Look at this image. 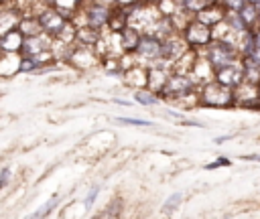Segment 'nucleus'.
Listing matches in <instances>:
<instances>
[{"instance_id":"f257e3e1","label":"nucleus","mask_w":260,"mask_h":219,"mask_svg":"<svg viewBox=\"0 0 260 219\" xmlns=\"http://www.w3.org/2000/svg\"><path fill=\"white\" fill-rule=\"evenodd\" d=\"M197 95H199V105H207V107H232V105H236L234 89L215 81V79L199 85Z\"/></svg>"},{"instance_id":"f03ea898","label":"nucleus","mask_w":260,"mask_h":219,"mask_svg":"<svg viewBox=\"0 0 260 219\" xmlns=\"http://www.w3.org/2000/svg\"><path fill=\"white\" fill-rule=\"evenodd\" d=\"M199 53L211 63L213 69L232 65V63H236V61L242 59L238 47L234 43H230V41H223V39H211V43L203 51H199Z\"/></svg>"},{"instance_id":"7ed1b4c3","label":"nucleus","mask_w":260,"mask_h":219,"mask_svg":"<svg viewBox=\"0 0 260 219\" xmlns=\"http://www.w3.org/2000/svg\"><path fill=\"white\" fill-rule=\"evenodd\" d=\"M181 34H183V39L187 41V45H189L191 49H195V51H203V49L211 43V39H213L211 26L205 24V22H201V20L195 18V16L181 28Z\"/></svg>"},{"instance_id":"20e7f679","label":"nucleus","mask_w":260,"mask_h":219,"mask_svg":"<svg viewBox=\"0 0 260 219\" xmlns=\"http://www.w3.org/2000/svg\"><path fill=\"white\" fill-rule=\"evenodd\" d=\"M81 12L85 16V24L95 28V30H104L108 28V22H110V16H112V4H106L102 0H91V2H83L81 6Z\"/></svg>"},{"instance_id":"39448f33","label":"nucleus","mask_w":260,"mask_h":219,"mask_svg":"<svg viewBox=\"0 0 260 219\" xmlns=\"http://www.w3.org/2000/svg\"><path fill=\"white\" fill-rule=\"evenodd\" d=\"M65 61H69L75 69H91L102 61V55L98 53L95 47L73 43L69 53H67V57H65Z\"/></svg>"},{"instance_id":"423d86ee","label":"nucleus","mask_w":260,"mask_h":219,"mask_svg":"<svg viewBox=\"0 0 260 219\" xmlns=\"http://www.w3.org/2000/svg\"><path fill=\"white\" fill-rule=\"evenodd\" d=\"M134 55H136L138 63H142V61H152L154 63L162 55V39H158L154 32H142L140 34V43H138Z\"/></svg>"},{"instance_id":"0eeeda50","label":"nucleus","mask_w":260,"mask_h":219,"mask_svg":"<svg viewBox=\"0 0 260 219\" xmlns=\"http://www.w3.org/2000/svg\"><path fill=\"white\" fill-rule=\"evenodd\" d=\"M41 20V26H43V32L51 34V36H57L61 32V28L65 26V22L69 20L57 6H43L39 12H35Z\"/></svg>"},{"instance_id":"6e6552de","label":"nucleus","mask_w":260,"mask_h":219,"mask_svg":"<svg viewBox=\"0 0 260 219\" xmlns=\"http://www.w3.org/2000/svg\"><path fill=\"white\" fill-rule=\"evenodd\" d=\"M234 99L240 107H260V85L242 81L238 87H234Z\"/></svg>"},{"instance_id":"1a4fd4ad","label":"nucleus","mask_w":260,"mask_h":219,"mask_svg":"<svg viewBox=\"0 0 260 219\" xmlns=\"http://www.w3.org/2000/svg\"><path fill=\"white\" fill-rule=\"evenodd\" d=\"M189 49H191V47L187 45V41L183 39V34H181V32H175V34L162 39V55H160V57H162L165 61H169V63L175 65V61H177L179 57H183Z\"/></svg>"},{"instance_id":"9d476101","label":"nucleus","mask_w":260,"mask_h":219,"mask_svg":"<svg viewBox=\"0 0 260 219\" xmlns=\"http://www.w3.org/2000/svg\"><path fill=\"white\" fill-rule=\"evenodd\" d=\"M215 81L228 85V87H238L242 81H244V67H242V59L232 63V65H225V67H219L215 69V75H213Z\"/></svg>"},{"instance_id":"9b49d317","label":"nucleus","mask_w":260,"mask_h":219,"mask_svg":"<svg viewBox=\"0 0 260 219\" xmlns=\"http://www.w3.org/2000/svg\"><path fill=\"white\" fill-rule=\"evenodd\" d=\"M51 45H53V36L47 34V32H39V34H32V36H24L20 53L22 55H30V57L32 55H41V53L51 51Z\"/></svg>"},{"instance_id":"f8f14e48","label":"nucleus","mask_w":260,"mask_h":219,"mask_svg":"<svg viewBox=\"0 0 260 219\" xmlns=\"http://www.w3.org/2000/svg\"><path fill=\"white\" fill-rule=\"evenodd\" d=\"M122 79L128 87H148V67H144L142 63H134L128 69H124Z\"/></svg>"},{"instance_id":"ddd939ff","label":"nucleus","mask_w":260,"mask_h":219,"mask_svg":"<svg viewBox=\"0 0 260 219\" xmlns=\"http://www.w3.org/2000/svg\"><path fill=\"white\" fill-rule=\"evenodd\" d=\"M225 14H228L225 6H223L221 2H213V4L203 6V8L195 14V18H199L201 22H205V24H209V26H215L217 22H221V20L225 18Z\"/></svg>"},{"instance_id":"4468645a","label":"nucleus","mask_w":260,"mask_h":219,"mask_svg":"<svg viewBox=\"0 0 260 219\" xmlns=\"http://www.w3.org/2000/svg\"><path fill=\"white\" fill-rule=\"evenodd\" d=\"M24 34L18 28H12L4 34H0V53H20Z\"/></svg>"},{"instance_id":"2eb2a0df","label":"nucleus","mask_w":260,"mask_h":219,"mask_svg":"<svg viewBox=\"0 0 260 219\" xmlns=\"http://www.w3.org/2000/svg\"><path fill=\"white\" fill-rule=\"evenodd\" d=\"M22 18V12L18 8H8V6H2L0 8V34L12 30V28H18V22Z\"/></svg>"},{"instance_id":"dca6fc26","label":"nucleus","mask_w":260,"mask_h":219,"mask_svg":"<svg viewBox=\"0 0 260 219\" xmlns=\"http://www.w3.org/2000/svg\"><path fill=\"white\" fill-rule=\"evenodd\" d=\"M140 34H142V30H138L132 24H128V26H124L120 30V43H122L124 53H134L136 51V47L140 43Z\"/></svg>"},{"instance_id":"f3484780","label":"nucleus","mask_w":260,"mask_h":219,"mask_svg":"<svg viewBox=\"0 0 260 219\" xmlns=\"http://www.w3.org/2000/svg\"><path fill=\"white\" fill-rule=\"evenodd\" d=\"M18 30L24 34V36H32V34H39V32H43V26H41V20H39V16L32 12H24L22 14V18H20V22H18Z\"/></svg>"},{"instance_id":"a211bd4d","label":"nucleus","mask_w":260,"mask_h":219,"mask_svg":"<svg viewBox=\"0 0 260 219\" xmlns=\"http://www.w3.org/2000/svg\"><path fill=\"white\" fill-rule=\"evenodd\" d=\"M128 22H130V18H128V8H124V6H114V8H112L110 22H108V30L120 32L124 26H128Z\"/></svg>"},{"instance_id":"6ab92c4d","label":"nucleus","mask_w":260,"mask_h":219,"mask_svg":"<svg viewBox=\"0 0 260 219\" xmlns=\"http://www.w3.org/2000/svg\"><path fill=\"white\" fill-rule=\"evenodd\" d=\"M242 67H244V81L260 85V61L254 57H242Z\"/></svg>"},{"instance_id":"aec40b11","label":"nucleus","mask_w":260,"mask_h":219,"mask_svg":"<svg viewBox=\"0 0 260 219\" xmlns=\"http://www.w3.org/2000/svg\"><path fill=\"white\" fill-rule=\"evenodd\" d=\"M238 14L242 16V20L248 24V28H256L260 24V12L254 6V2H244L242 8L238 10Z\"/></svg>"},{"instance_id":"412c9836","label":"nucleus","mask_w":260,"mask_h":219,"mask_svg":"<svg viewBox=\"0 0 260 219\" xmlns=\"http://www.w3.org/2000/svg\"><path fill=\"white\" fill-rule=\"evenodd\" d=\"M134 101L136 103H140V105H158L160 103V95L156 93V91H152V89H148V87H138V89H134Z\"/></svg>"},{"instance_id":"4be33fe9","label":"nucleus","mask_w":260,"mask_h":219,"mask_svg":"<svg viewBox=\"0 0 260 219\" xmlns=\"http://www.w3.org/2000/svg\"><path fill=\"white\" fill-rule=\"evenodd\" d=\"M181 201H183V193L181 191H175L167 201H165V205H162V211L165 213H169V211H175L179 205H181Z\"/></svg>"},{"instance_id":"5701e85b","label":"nucleus","mask_w":260,"mask_h":219,"mask_svg":"<svg viewBox=\"0 0 260 219\" xmlns=\"http://www.w3.org/2000/svg\"><path fill=\"white\" fill-rule=\"evenodd\" d=\"M59 199H61L59 195H53V197L45 203V207H43V209H39V211H35V213H32V217H45V215H49V213L59 205Z\"/></svg>"},{"instance_id":"b1692460","label":"nucleus","mask_w":260,"mask_h":219,"mask_svg":"<svg viewBox=\"0 0 260 219\" xmlns=\"http://www.w3.org/2000/svg\"><path fill=\"white\" fill-rule=\"evenodd\" d=\"M118 122L130 126H150V120H142V118H118Z\"/></svg>"},{"instance_id":"393cba45","label":"nucleus","mask_w":260,"mask_h":219,"mask_svg":"<svg viewBox=\"0 0 260 219\" xmlns=\"http://www.w3.org/2000/svg\"><path fill=\"white\" fill-rule=\"evenodd\" d=\"M98 195H100V187H91V189H89V193H87V197H85V207H87V209H91V207H93V203H95Z\"/></svg>"},{"instance_id":"a878e982","label":"nucleus","mask_w":260,"mask_h":219,"mask_svg":"<svg viewBox=\"0 0 260 219\" xmlns=\"http://www.w3.org/2000/svg\"><path fill=\"white\" fill-rule=\"evenodd\" d=\"M219 2L225 6V10H240L246 0H219Z\"/></svg>"},{"instance_id":"bb28decb","label":"nucleus","mask_w":260,"mask_h":219,"mask_svg":"<svg viewBox=\"0 0 260 219\" xmlns=\"http://www.w3.org/2000/svg\"><path fill=\"white\" fill-rule=\"evenodd\" d=\"M217 166H230V160H228L225 156H219L215 162H209V164H205V168H207V170H213V168H217Z\"/></svg>"},{"instance_id":"cd10ccee","label":"nucleus","mask_w":260,"mask_h":219,"mask_svg":"<svg viewBox=\"0 0 260 219\" xmlns=\"http://www.w3.org/2000/svg\"><path fill=\"white\" fill-rule=\"evenodd\" d=\"M179 122H181V126H193V128H203V126H205V122L189 120V118H183V120H179Z\"/></svg>"},{"instance_id":"c85d7f7f","label":"nucleus","mask_w":260,"mask_h":219,"mask_svg":"<svg viewBox=\"0 0 260 219\" xmlns=\"http://www.w3.org/2000/svg\"><path fill=\"white\" fill-rule=\"evenodd\" d=\"M10 180V168H2L0 170V189Z\"/></svg>"},{"instance_id":"c756f323","label":"nucleus","mask_w":260,"mask_h":219,"mask_svg":"<svg viewBox=\"0 0 260 219\" xmlns=\"http://www.w3.org/2000/svg\"><path fill=\"white\" fill-rule=\"evenodd\" d=\"M232 138H234V134H225V136H217L213 142H215V144H223L225 140H232Z\"/></svg>"},{"instance_id":"7c9ffc66","label":"nucleus","mask_w":260,"mask_h":219,"mask_svg":"<svg viewBox=\"0 0 260 219\" xmlns=\"http://www.w3.org/2000/svg\"><path fill=\"white\" fill-rule=\"evenodd\" d=\"M242 160H250V162H260V154H246V156H242Z\"/></svg>"},{"instance_id":"2f4dec72","label":"nucleus","mask_w":260,"mask_h":219,"mask_svg":"<svg viewBox=\"0 0 260 219\" xmlns=\"http://www.w3.org/2000/svg\"><path fill=\"white\" fill-rule=\"evenodd\" d=\"M114 103H118V105H126V107H128L132 101H128V99H120V97H114Z\"/></svg>"},{"instance_id":"473e14b6","label":"nucleus","mask_w":260,"mask_h":219,"mask_svg":"<svg viewBox=\"0 0 260 219\" xmlns=\"http://www.w3.org/2000/svg\"><path fill=\"white\" fill-rule=\"evenodd\" d=\"M254 6L258 8V12H260V0H254Z\"/></svg>"},{"instance_id":"72a5a7b5","label":"nucleus","mask_w":260,"mask_h":219,"mask_svg":"<svg viewBox=\"0 0 260 219\" xmlns=\"http://www.w3.org/2000/svg\"><path fill=\"white\" fill-rule=\"evenodd\" d=\"M258 26H260V24H258Z\"/></svg>"}]
</instances>
